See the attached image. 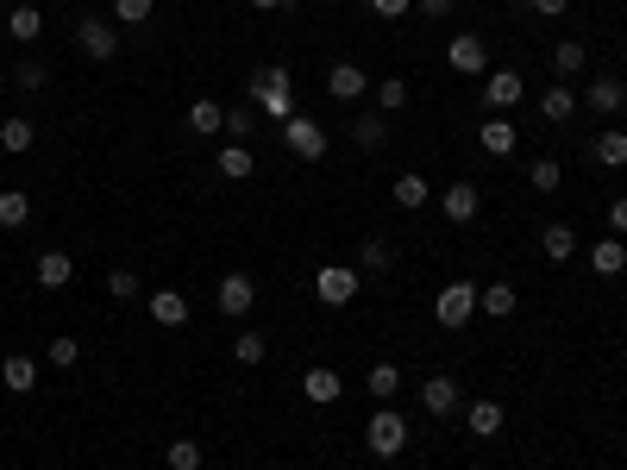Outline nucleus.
Masks as SVG:
<instances>
[{
	"label": "nucleus",
	"instance_id": "42",
	"mask_svg": "<svg viewBox=\"0 0 627 470\" xmlns=\"http://www.w3.org/2000/svg\"><path fill=\"white\" fill-rule=\"evenodd\" d=\"M113 19H120V26H145V19H151V0H113Z\"/></svg>",
	"mask_w": 627,
	"mask_h": 470
},
{
	"label": "nucleus",
	"instance_id": "4",
	"mask_svg": "<svg viewBox=\"0 0 627 470\" xmlns=\"http://www.w3.org/2000/svg\"><path fill=\"white\" fill-rule=\"evenodd\" d=\"M283 145H289V157H301V163H320L333 138L320 132V120H301V113H295V120H283Z\"/></svg>",
	"mask_w": 627,
	"mask_h": 470
},
{
	"label": "nucleus",
	"instance_id": "11",
	"mask_svg": "<svg viewBox=\"0 0 627 470\" xmlns=\"http://www.w3.org/2000/svg\"><path fill=\"white\" fill-rule=\"evenodd\" d=\"M145 314L157 320V326H189V295H182V289H151L145 295Z\"/></svg>",
	"mask_w": 627,
	"mask_h": 470
},
{
	"label": "nucleus",
	"instance_id": "43",
	"mask_svg": "<svg viewBox=\"0 0 627 470\" xmlns=\"http://www.w3.org/2000/svg\"><path fill=\"white\" fill-rule=\"evenodd\" d=\"M609 232H615V239H627V195L609 201Z\"/></svg>",
	"mask_w": 627,
	"mask_h": 470
},
{
	"label": "nucleus",
	"instance_id": "26",
	"mask_svg": "<svg viewBox=\"0 0 627 470\" xmlns=\"http://www.w3.org/2000/svg\"><path fill=\"white\" fill-rule=\"evenodd\" d=\"M251 170H258L251 145H239V138H232V145H220V176H226V182H245Z\"/></svg>",
	"mask_w": 627,
	"mask_h": 470
},
{
	"label": "nucleus",
	"instance_id": "35",
	"mask_svg": "<svg viewBox=\"0 0 627 470\" xmlns=\"http://www.w3.org/2000/svg\"><path fill=\"white\" fill-rule=\"evenodd\" d=\"M189 126H195L201 138L226 132V107H220V101H195V107H189Z\"/></svg>",
	"mask_w": 627,
	"mask_h": 470
},
{
	"label": "nucleus",
	"instance_id": "8",
	"mask_svg": "<svg viewBox=\"0 0 627 470\" xmlns=\"http://www.w3.org/2000/svg\"><path fill=\"white\" fill-rule=\"evenodd\" d=\"M477 207H483V188H477V182H452V188H439V214H446L452 226H471V220H477Z\"/></svg>",
	"mask_w": 627,
	"mask_h": 470
},
{
	"label": "nucleus",
	"instance_id": "47",
	"mask_svg": "<svg viewBox=\"0 0 627 470\" xmlns=\"http://www.w3.org/2000/svg\"><path fill=\"white\" fill-rule=\"evenodd\" d=\"M452 7H458V0H421V13H427V19H452Z\"/></svg>",
	"mask_w": 627,
	"mask_h": 470
},
{
	"label": "nucleus",
	"instance_id": "7",
	"mask_svg": "<svg viewBox=\"0 0 627 470\" xmlns=\"http://www.w3.org/2000/svg\"><path fill=\"white\" fill-rule=\"evenodd\" d=\"M446 63L458 69V76H490V44H483L477 32H458L446 44Z\"/></svg>",
	"mask_w": 627,
	"mask_h": 470
},
{
	"label": "nucleus",
	"instance_id": "16",
	"mask_svg": "<svg viewBox=\"0 0 627 470\" xmlns=\"http://www.w3.org/2000/svg\"><path fill=\"white\" fill-rule=\"evenodd\" d=\"M301 395H308L314 408H333L339 395H345V383H339V370H327V364H314L308 376H301Z\"/></svg>",
	"mask_w": 627,
	"mask_h": 470
},
{
	"label": "nucleus",
	"instance_id": "45",
	"mask_svg": "<svg viewBox=\"0 0 627 470\" xmlns=\"http://www.w3.org/2000/svg\"><path fill=\"white\" fill-rule=\"evenodd\" d=\"M414 7V0H370V13H383V19H402Z\"/></svg>",
	"mask_w": 627,
	"mask_h": 470
},
{
	"label": "nucleus",
	"instance_id": "49",
	"mask_svg": "<svg viewBox=\"0 0 627 470\" xmlns=\"http://www.w3.org/2000/svg\"><path fill=\"white\" fill-rule=\"evenodd\" d=\"M0 94H7V76H0Z\"/></svg>",
	"mask_w": 627,
	"mask_h": 470
},
{
	"label": "nucleus",
	"instance_id": "28",
	"mask_svg": "<svg viewBox=\"0 0 627 470\" xmlns=\"http://www.w3.org/2000/svg\"><path fill=\"white\" fill-rule=\"evenodd\" d=\"M559 182H565L559 157H533L527 163V188H533V195H559Z\"/></svg>",
	"mask_w": 627,
	"mask_h": 470
},
{
	"label": "nucleus",
	"instance_id": "32",
	"mask_svg": "<svg viewBox=\"0 0 627 470\" xmlns=\"http://www.w3.org/2000/svg\"><path fill=\"white\" fill-rule=\"evenodd\" d=\"M364 389L377 395V402H396L402 395V370L396 364H370V376H364Z\"/></svg>",
	"mask_w": 627,
	"mask_h": 470
},
{
	"label": "nucleus",
	"instance_id": "38",
	"mask_svg": "<svg viewBox=\"0 0 627 470\" xmlns=\"http://www.w3.org/2000/svg\"><path fill=\"white\" fill-rule=\"evenodd\" d=\"M377 107H383V113H402V107H408V82H402V76H383V82H377Z\"/></svg>",
	"mask_w": 627,
	"mask_h": 470
},
{
	"label": "nucleus",
	"instance_id": "37",
	"mask_svg": "<svg viewBox=\"0 0 627 470\" xmlns=\"http://www.w3.org/2000/svg\"><path fill=\"white\" fill-rule=\"evenodd\" d=\"M264 351H270L264 333H239V339H232V358H239L245 370H258V364H264Z\"/></svg>",
	"mask_w": 627,
	"mask_h": 470
},
{
	"label": "nucleus",
	"instance_id": "46",
	"mask_svg": "<svg viewBox=\"0 0 627 470\" xmlns=\"http://www.w3.org/2000/svg\"><path fill=\"white\" fill-rule=\"evenodd\" d=\"M527 7H533V13H540V19H559V13L571 7V0H527Z\"/></svg>",
	"mask_w": 627,
	"mask_h": 470
},
{
	"label": "nucleus",
	"instance_id": "48",
	"mask_svg": "<svg viewBox=\"0 0 627 470\" xmlns=\"http://www.w3.org/2000/svg\"><path fill=\"white\" fill-rule=\"evenodd\" d=\"M245 7H258V13H276V7H289V0H245Z\"/></svg>",
	"mask_w": 627,
	"mask_h": 470
},
{
	"label": "nucleus",
	"instance_id": "23",
	"mask_svg": "<svg viewBox=\"0 0 627 470\" xmlns=\"http://www.w3.org/2000/svg\"><path fill=\"white\" fill-rule=\"evenodd\" d=\"M571 113H577V88H571V82H559V88L540 94V120H546V126H565Z\"/></svg>",
	"mask_w": 627,
	"mask_h": 470
},
{
	"label": "nucleus",
	"instance_id": "24",
	"mask_svg": "<svg viewBox=\"0 0 627 470\" xmlns=\"http://www.w3.org/2000/svg\"><path fill=\"white\" fill-rule=\"evenodd\" d=\"M389 195H396V207H408V214H421V207L433 201V182L408 170V176H396V188H389Z\"/></svg>",
	"mask_w": 627,
	"mask_h": 470
},
{
	"label": "nucleus",
	"instance_id": "6",
	"mask_svg": "<svg viewBox=\"0 0 627 470\" xmlns=\"http://www.w3.org/2000/svg\"><path fill=\"white\" fill-rule=\"evenodd\" d=\"M364 445H370L377 458H396L402 445H408V420H402L396 408H383V414H377V420L364 427Z\"/></svg>",
	"mask_w": 627,
	"mask_h": 470
},
{
	"label": "nucleus",
	"instance_id": "22",
	"mask_svg": "<svg viewBox=\"0 0 627 470\" xmlns=\"http://www.w3.org/2000/svg\"><path fill=\"white\" fill-rule=\"evenodd\" d=\"M0 383H7L13 395H32V389H38V358H26V351H13V358L0 364Z\"/></svg>",
	"mask_w": 627,
	"mask_h": 470
},
{
	"label": "nucleus",
	"instance_id": "15",
	"mask_svg": "<svg viewBox=\"0 0 627 470\" xmlns=\"http://www.w3.org/2000/svg\"><path fill=\"white\" fill-rule=\"evenodd\" d=\"M345 138H352V145H358L364 157H377V151H389V120H383V113H358Z\"/></svg>",
	"mask_w": 627,
	"mask_h": 470
},
{
	"label": "nucleus",
	"instance_id": "36",
	"mask_svg": "<svg viewBox=\"0 0 627 470\" xmlns=\"http://www.w3.org/2000/svg\"><path fill=\"white\" fill-rule=\"evenodd\" d=\"M164 464L170 470H201V439H170L164 445Z\"/></svg>",
	"mask_w": 627,
	"mask_h": 470
},
{
	"label": "nucleus",
	"instance_id": "13",
	"mask_svg": "<svg viewBox=\"0 0 627 470\" xmlns=\"http://www.w3.org/2000/svg\"><path fill=\"white\" fill-rule=\"evenodd\" d=\"M32 276H38V289H69V282H76V257L69 251H38Z\"/></svg>",
	"mask_w": 627,
	"mask_h": 470
},
{
	"label": "nucleus",
	"instance_id": "10",
	"mask_svg": "<svg viewBox=\"0 0 627 470\" xmlns=\"http://www.w3.org/2000/svg\"><path fill=\"white\" fill-rule=\"evenodd\" d=\"M421 408H427V414H439V420H446V414H458V408H464L458 376H427V383H421Z\"/></svg>",
	"mask_w": 627,
	"mask_h": 470
},
{
	"label": "nucleus",
	"instance_id": "34",
	"mask_svg": "<svg viewBox=\"0 0 627 470\" xmlns=\"http://www.w3.org/2000/svg\"><path fill=\"white\" fill-rule=\"evenodd\" d=\"M584 63H590V51L577 38H565L559 51H552V69H559V82H571V76H584Z\"/></svg>",
	"mask_w": 627,
	"mask_h": 470
},
{
	"label": "nucleus",
	"instance_id": "31",
	"mask_svg": "<svg viewBox=\"0 0 627 470\" xmlns=\"http://www.w3.org/2000/svg\"><path fill=\"white\" fill-rule=\"evenodd\" d=\"M38 145V126L32 120H7V126H0V151H7V157H26Z\"/></svg>",
	"mask_w": 627,
	"mask_h": 470
},
{
	"label": "nucleus",
	"instance_id": "19",
	"mask_svg": "<svg viewBox=\"0 0 627 470\" xmlns=\"http://www.w3.org/2000/svg\"><path fill=\"white\" fill-rule=\"evenodd\" d=\"M477 308H483V314H490V320H508V314H515V308H521V295H515V282H483V289H477Z\"/></svg>",
	"mask_w": 627,
	"mask_h": 470
},
{
	"label": "nucleus",
	"instance_id": "17",
	"mask_svg": "<svg viewBox=\"0 0 627 470\" xmlns=\"http://www.w3.org/2000/svg\"><path fill=\"white\" fill-rule=\"evenodd\" d=\"M364 88H377V82H364L358 63H333L327 69V94H333V101H364Z\"/></svg>",
	"mask_w": 627,
	"mask_h": 470
},
{
	"label": "nucleus",
	"instance_id": "25",
	"mask_svg": "<svg viewBox=\"0 0 627 470\" xmlns=\"http://www.w3.org/2000/svg\"><path fill=\"white\" fill-rule=\"evenodd\" d=\"M590 157L602 163V170H621V163H627V132H621V126H609V132H596V145H590Z\"/></svg>",
	"mask_w": 627,
	"mask_h": 470
},
{
	"label": "nucleus",
	"instance_id": "51",
	"mask_svg": "<svg viewBox=\"0 0 627 470\" xmlns=\"http://www.w3.org/2000/svg\"><path fill=\"white\" fill-rule=\"evenodd\" d=\"M13 7H19V0H13Z\"/></svg>",
	"mask_w": 627,
	"mask_h": 470
},
{
	"label": "nucleus",
	"instance_id": "2",
	"mask_svg": "<svg viewBox=\"0 0 627 470\" xmlns=\"http://www.w3.org/2000/svg\"><path fill=\"white\" fill-rule=\"evenodd\" d=\"M471 314H477V282H446V289H439V301H433V320L446 326V333H464V326H471Z\"/></svg>",
	"mask_w": 627,
	"mask_h": 470
},
{
	"label": "nucleus",
	"instance_id": "27",
	"mask_svg": "<svg viewBox=\"0 0 627 470\" xmlns=\"http://www.w3.org/2000/svg\"><path fill=\"white\" fill-rule=\"evenodd\" d=\"M540 251L552 257V264H571V251H577V232H571L565 220H552V226L540 232Z\"/></svg>",
	"mask_w": 627,
	"mask_h": 470
},
{
	"label": "nucleus",
	"instance_id": "14",
	"mask_svg": "<svg viewBox=\"0 0 627 470\" xmlns=\"http://www.w3.org/2000/svg\"><path fill=\"white\" fill-rule=\"evenodd\" d=\"M477 145L490 151V157H515L521 132H515V120H508V113H490V120H483V132H477Z\"/></svg>",
	"mask_w": 627,
	"mask_h": 470
},
{
	"label": "nucleus",
	"instance_id": "44",
	"mask_svg": "<svg viewBox=\"0 0 627 470\" xmlns=\"http://www.w3.org/2000/svg\"><path fill=\"white\" fill-rule=\"evenodd\" d=\"M44 82H51V76H44V63H19V88H32V94H38Z\"/></svg>",
	"mask_w": 627,
	"mask_h": 470
},
{
	"label": "nucleus",
	"instance_id": "33",
	"mask_svg": "<svg viewBox=\"0 0 627 470\" xmlns=\"http://www.w3.org/2000/svg\"><path fill=\"white\" fill-rule=\"evenodd\" d=\"M7 32H13L19 44H32V38L44 32V13H38V7H26V0H19V7H7Z\"/></svg>",
	"mask_w": 627,
	"mask_h": 470
},
{
	"label": "nucleus",
	"instance_id": "21",
	"mask_svg": "<svg viewBox=\"0 0 627 470\" xmlns=\"http://www.w3.org/2000/svg\"><path fill=\"white\" fill-rule=\"evenodd\" d=\"M590 270L596 276H621L627 270V239H615V232H609V239H596L590 245Z\"/></svg>",
	"mask_w": 627,
	"mask_h": 470
},
{
	"label": "nucleus",
	"instance_id": "1",
	"mask_svg": "<svg viewBox=\"0 0 627 470\" xmlns=\"http://www.w3.org/2000/svg\"><path fill=\"white\" fill-rule=\"evenodd\" d=\"M251 101H258L276 126H283V120H295V88H289V69H283V63L258 69V76H251Z\"/></svg>",
	"mask_w": 627,
	"mask_h": 470
},
{
	"label": "nucleus",
	"instance_id": "5",
	"mask_svg": "<svg viewBox=\"0 0 627 470\" xmlns=\"http://www.w3.org/2000/svg\"><path fill=\"white\" fill-rule=\"evenodd\" d=\"M214 308H220L226 320H245L251 308H258V282H251L245 270H232V276H220V289H214Z\"/></svg>",
	"mask_w": 627,
	"mask_h": 470
},
{
	"label": "nucleus",
	"instance_id": "3",
	"mask_svg": "<svg viewBox=\"0 0 627 470\" xmlns=\"http://www.w3.org/2000/svg\"><path fill=\"white\" fill-rule=\"evenodd\" d=\"M358 289H364V276L352 264H320L314 270V301H320V308H345Z\"/></svg>",
	"mask_w": 627,
	"mask_h": 470
},
{
	"label": "nucleus",
	"instance_id": "9",
	"mask_svg": "<svg viewBox=\"0 0 627 470\" xmlns=\"http://www.w3.org/2000/svg\"><path fill=\"white\" fill-rule=\"evenodd\" d=\"M76 44H82V57H95V63H113V57H120V38H113L107 19H82V26H76Z\"/></svg>",
	"mask_w": 627,
	"mask_h": 470
},
{
	"label": "nucleus",
	"instance_id": "50",
	"mask_svg": "<svg viewBox=\"0 0 627 470\" xmlns=\"http://www.w3.org/2000/svg\"><path fill=\"white\" fill-rule=\"evenodd\" d=\"M51 7H63V0H51Z\"/></svg>",
	"mask_w": 627,
	"mask_h": 470
},
{
	"label": "nucleus",
	"instance_id": "29",
	"mask_svg": "<svg viewBox=\"0 0 627 470\" xmlns=\"http://www.w3.org/2000/svg\"><path fill=\"white\" fill-rule=\"evenodd\" d=\"M26 220H32V195H26V188H0V226L19 232Z\"/></svg>",
	"mask_w": 627,
	"mask_h": 470
},
{
	"label": "nucleus",
	"instance_id": "39",
	"mask_svg": "<svg viewBox=\"0 0 627 470\" xmlns=\"http://www.w3.org/2000/svg\"><path fill=\"white\" fill-rule=\"evenodd\" d=\"M101 289H107L113 301H138V295H145V289H138V276H132V270H107V282H101Z\"/></svg>",
	"mask_w": 627,
	"mask_h": 470
},
{
	"label": "nucleus",
	"instance_id": "30",
	"mask_svg": "<svg viewBox=\"0 0 627 470\" xmlns=\"http://www.w3.org/2000/svg\"><path fill=\"white\" fill-rule=\"evenodd\" d=\"M389 264H396V251H389V239H364V245H358V264H352V270H358V276H383Z\"/></svg>",
	"mask_w": 627,
	"mask_h": 470
},
{
	"label": "nucleus",
	"instance_id": "18",
	"mask_svg": "<svg viewBox=\"0 0 627 470\" xmlns=\"http://www.w3.org/2000/svg\"><path fill=\"white\" fill-rule=\"evenodd\" d=\"M502 402H490V395H483V402H471V408H464V427H471V439H496L502 433Z\"/></svg>",
	"mask_w": 627,
	"mask_h": 470
},
{
	"label": "nucleus",
	"instance_id": "12",
	"mask_svg": "<svg viewBox=\"0 0 627 470\" xmlns=\"http://www.w3.org/2000/svg\"><path fill=\"white\" fill-rule=\"evenodd\" d=\"M521 94H527V82L515 76V69H490V76H483V101H490L496 113H508V107H521Z\"/></svg>",
	"mask_w": 627,
	"mask_h": 470
},
{
	"label": "nucleus",
	"instance_id": "40",
	"mask_svg": "<svg viewBox=\"0 0 627 470\" xmlns=\"http://www.w3.org/2000/svg\"><path fill=\"white\" fill-rule=\"evenodd\" d=\"M226 132L239 138V145H245V138H258V113H251V107H226Z\"/></svg>",
	"mask_w": 627,
	"mask_h": 470
},
{
	"label": "nucleus",
	"instance_id": "41",
	"mask_svg": "<svg viewBox=\"0 0 627 470\" xmlns=\"http://www.w3.org/2000/svg\"><path fill=\"white\" fill-rule=\"evenodd\" d=\"M44 358H51L57 370H69V364H82V345L76 339H51V345H44Z\"/></svg>",
	"mask_w": 627,
	"mask_h": 470
},
{
	"label": "nucleus",
	"instance_id": "20",
	"mask_svg": "<svg viewBox=\"0 0 627 470\" xmlns=\"http://www.w3.org/2000/svg\"><path fill=\"white\" fill-rule=\"evenodd\" d=\"M584 101H590L596 113H621V107H627V82H621V76H596V82L584 88Z\"/></svg>",
	"mask_w": 627,
	"mask_h": 470
}]
</instances>
